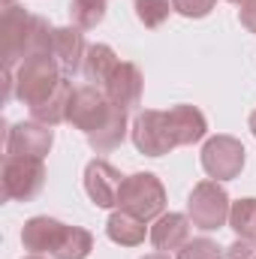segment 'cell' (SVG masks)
<instances>
[{"label": "cell", "mask_w": 256, "mask_h": 259, "mask_svg": "<svg viewBox=\"0 0 256 259\" xmlns=\"http://www.w3.org/2000/svg\"><path fill=\"white\" fill-rule=\"evenodd\" d=\"M64 78L66 75L61 72V66H58V61H55L52 55L27 58V61L18 64V69H12L15 97H18L27 109L46 103V100L58 91V84H61Z\"/></svg>", "instance_id": "cell-1"}, {"label": "cell", "mask_w": 256, "mask_h": 259, "mask_svg": "<svg viewBox=\"0 0 256 259\" xmlns=\"http://www.w3.org/2000/svg\"><path fill=\"white\" fill-rule=\"evenodd\" d=\"M118 208H124L130 214H136L139 220L151 223L160 214H166V187L154 172H136L124 178L121 196H118Z\"/></svg>", "instance_id": "cell-2"}, {"label": "cell", "mask_w": 256, "mask_h": 259, "mask_svg": "<svg viewBox=\"0 0 256 259\" xmlns=\"http://www.w3.org/2000/svg\"><path fill=\"white\" fill-rule=\"evenodd\" d=\"M229 193L223 190L220 181L208 178V181H199L190 190V199H187V217L196 229L202 232H214L220 226L229 223Z\"/></svg>", "instance_id": "cell-3"}, {"label": "cell", "mask_w": 256, "mask_h": 259, "mask_svg": "<svg viewBox=\"0 0 256 259\" xmlns=\"http://www.w3.org/2000/svg\"><path fill=\"white\" fill-rule=\"evenodd\" d=\"M46 184V166L33 157H6L3 163V196L9 202H30Z\"/></svg>", "instance_id": "cell-4"}, {"label": "cell", "mask_w": 256, "mask_h": 259, "mask_svg": "<svg viewBox=\"0 0 256 259\" xmlns=\"http://www.w3.org/2000/svg\"><path fill=\"white\" fill-rule=\"evenodd\" d=\"M244 145L235 136H214L202 145V169L214 181H232L244 169Z\"/></svg>", "instance_id": "cell-5"}, {"label": "cell", "mask_w": 256, "mask_h": 259, "mask_svg": "<svg viewBox=\"0 0 256 259\" xmlns=\"http://www.w3.org/2000/svg\"><path fill=\"white\" fill-rule=\"evenodd\" d=\"M112 112V103L106 97L103 88L97 84H81L72 91V100H69V109H66V121L75 130H81L84 136H91L94 130H100L106 124Z\"/></svg>", "instance_id": "cell-6"}, {"label": "cell", "mask_w": 256, "mask_h": 259, "mask_svg": "<svg viewBox=\"0 0 256 259\" xmlns=\"http://www.w3.org/2000/svg\"><path fill=\"white\" fill-rule=\"evenodd\" d=\"M130 133H133V142H136L139 154H145V157H163L172 148H178L175 139H172L166 112H157V109L139 112L136 121H133V127H130Z\"/></svg>", "instance_id": "cell-7"}, {"label": "cell", "mask_w": 256, "mask_h": 259, "mask_svg": "<svg viewBox=\"0 0 256 259\" xmlns=\"http://www.w3.org/2000/svg\"><path fill=\"white\" fill-rule=\"evenodd\" d=\"M30 21L33 15L21 6H6L0 18V39H3V64L6 69H18L27 58V39H30Z\"/></svg>", "instance_id": "cell-8"}, {"label": "cell", "mask_w": 256, "mask_h": 259, "mask_svg": "<svg viewBox=\"0 0 256 259\" xmlns=\"http://www.w3.org/2000/svg\"><path fill=\"white\" fill-rule=\"evenodd\" d=\"M55 133L52 127L39 124V121H21L9 130L6 136V157H33V160H46V154L52 151Z\"/></svg>", "instance_id": "cell-9"}, {"label": "cell", "mask_w": 256, "mask_h": 259, "mask_svg": "<svg viewBox=\"0 0 256 259\" xmlns=\"http://www.w3.org/2000/svg\"><path fill=\"white\" fill-rule=\"evenodd\" d=\"M124 175L106 163V160H91L84 169V190L91 196V202L97 208H118V196H121Z\"/></svg>", "instance_id": "cell-10"}, {"label": "cell", "mask_w": 256, "mask_h": 259, "mask_svg": "<svg viewBox=\"0 0 256 259\" xmlns=\"http://www.w3.org/2000/svg\"><path fill=\"white\" fill-rule=\"evenodd\" d=\"M142 88H145L142 69H139L136 64H130V61H121L118 69L112 72V78L103 84L109 103L118 106V109H124V112L136 109V106L142 103Z\"/></svg>", "instance_id": "cell-11"}, {"label": "cell", "mask_w": 256, "mask_h": 259, "mask_svg": "<svg viewBox=\"0 0 256 259\" xmlns=\"http://www.w3.org/2000/svg\"><path fill=\"white\" fill-rule=\"evenodd\" d=\"M151 244L160 250V253H169V250H181L187 241H190V217L187 214H178V211H169V214H160L151 226Z\"/></svg>", "instance_id": "cell-12"}, {"label": "cell", "mask_w": 256, "mask_h": 259, "mask_svg": "<svg viewBox=\"0 0 256 259\" xmlns=\"http://www.w3.org/2000/svg\"><path fill=\"white\" fill-rule=\"evenodd\" d=\"M84 36L78 27H55V39H52V58L58 61L64 75H75L84 64Z\"/></svg>", "instance_id": "cell-13"}, {"label": "cell", "mask_w": 256, "mask_h": 259, "mask_svg": "<svg viewBox=\"0 0 256 259\" xmlns=\"http://www.w3.org/2000/svg\"><path fill=\"white\" fill-rule=\"evenodd\" d=\"M166 118H169V130H172L175 145H196L208 133V121L196 106H172L166 112Z\"/></svg>", "instance_id": "cell-14"}, {"label": "cell", "mask_w": 256, "mask_h": 259, "mask_svg": "<svg viewBox=\"0 0 256 259\" xmlns=\"http://www.w3.org/2000/svg\"><path fill=\"white\" fill-rule=\"evenodd\" d=\"M94 250V235L81 226H66L61 223L55 232V241L49 247V256L55 259H88Z\"/></svg>", "instance_id": "cell-15"}, {"label": "cell", "mask_w": 256, "mask_h": 259, "mask_svg": "<svg viewBox=\"0 0 256 259\" xmlns=\"http://www.w3.org/2000/svg\"><path fill=\"white\" fill-rule=\"evenodd\" d=\"M118 55H115V49L112 46H106V42H94V46H88V52H84V64H81V75L91 81V84H97V88H103L109 78H112V72L118 69Z\"/></svg>", "instance_id": "cell-16"}, {"label": "cell", "mask_w": 256, "mask_h": 259, "mask_svg": "<svg viewBox=\"0 0 256 259\" xmlns=\"http://www.w3.org/2000/svg\"><path fill=\"white\" fill-rule=\"evenodd\" d=\"M127 130H130L127 112H124V109H118V106H112V112H109L106 124L88 136V145H91L97 154H109V151L121 148V142L127 139Z\"/></svg>", "instance_id": "cell-17"}, {"label": "cell", "mask_w": 256, "mask_h": 259, "mask_svg": "<svg viewBox=\"0 0 256 259\" xmlns=\"http://www.w3.org/2000/svg\"><path fill=\"white\" fill-rule=\"evenodd\" d=\"M106 235L115 241V244H121V247H139L142 241H145V220H139L136 214H130V211H115L112 217H109V223H106Z\"/></svg>", "instance_id": "cell-18"}, {"label": "cell", "mask_w": 256, "mask_h": 259, "mask_svg": "<svg viewBox=\"0 0 256 259\" xmlns=\"http://www.w3.org/2000/svg\"><path fill=\"white\" fill-rule=\"evenodd\" d=\"M69 100H72V81L64 78V81L58 84V91H55L46 103H39V106L30 109V115H33V121H39V124H46V127H58V124L66 121Z\"/></svg>", "instance_id": "cell-19"}, {"label": "cell", "mask_w": 256, "mask_h": 259, "mask_svg": "<svg viewBox=\"0 0 256 259\" xmlns=\"http://www.w3.org/2000/svg\"><path fill=\"white\" fill-rule=\"evenodd\" d=\"M58 226H61V220H55V217H30V220L24 223V229H21V244H24V250L36 253V256L49 253Z\"/></svg>", "instance_id": "cell-20"}, {"label": "cell", "mask_w": 256, "mask_h": 259, "mask_svg": "<svg viewBox=\"0 0 256 259\" xmlns=\"http://www.w3.org/2000/svg\"><path fill=\"white\" fill-rule=\"evenodd\" d=\"M69 18L78 30H94L106 18V0H69Z\"/></svg>", "instance_id": "cell-21"}, {"label": "cell", "mask_w": 256, "mask_h": 259, "mask_svg": "<svg viewBox=\"0 0 256 259\" xmlns=\"http://www.w3.org/2000/svg\"><path fill=\"white\" fill-rule=\"evenodd\" d=\"M229 226L238 238H256V199H238L229 208Z\"/></svg>", "instance_id": "cell-22"}, {"label": "cell", "mask_w": 256, "mask_h": 259, "mask_svg": "<svg viewBox=\"0 0 256 259\" xmlns=\"http://www.w3.org/2000/svg\"><path fill=\"white\" fill-rule=\"evenodd\" d=\"M133 9L145 27H160L169 18V12H175L172 0H133Z\"/></svg>", "instance_id": "cell-23"}, {"label": "cell", "mask_w": 256, "mask_h": 259, "mask_svg": "<svg viewBox=\"0 0 256 259\" xmlns=\"http://www.w3.org/2000/svg\"><path fill=\"white\" fill-rule=\"evenodd\" d=\"M226 253L217 241H211L208 235H202V238H190L181 250H178V259H220Z\"/></svg>", "instance_id": "cell-24"}, {"label": "cell", "mask_w": 256, "mask_h": 259, "mask_svg": "<svg viewBox=\"0 0 256 259\" xmlns=\"http://www.w3.org/2000/svg\"><path fill=\"white\" fill-rule=\"evenodd\" d=\"M217 0H172L175 12L184 15V18H205L211 9H214Z\"/></svg>", "instance_id": "cell-25"}, {"label": "cell", "mask_w": 256, "mask_h": 259, "mask_svg": "<svg viewBox=\"0 0 256 259\" xmlns=\"http://www.w3.org/2000/svg\"><path fill=\"white\" fill-rule=\"evenodd\" d=\"M226 259H256V238H235L226 247Z\"/></svg>", "instance_id": "cell-26"}, {"label": "cell", "mask_w": 256, "mask_h": 259, "mask_svg": "<svg viewBox=\"0 0 256 259\" xmlns=\"http://www.w3.org/2000/svg\"><path fill=\"white\" fill-rule=\"evenodd\" d=\"M238 18H241V24H244L250 33H256V0H247V3L238 9Z\"/></svg>", "instance_id": "cell-27"}, {"label": "cell", "mask_w": 256, "mask_h": 259, "mask_svg": "<svg viewBox=\"0 0 256 259\" xmlns=\"http://www.w3.org/2000/svg\"><path fill=\"white\" fill-rule=\"evenodd\" d=\"M142 259H172L169 253H148V256H142Z\"/></svg>", "instance_id": "cell-28"}, {"label": "cell", "mask_w": 256, "mask_h": 259, "mask_svg": "<svg viewBox=\"0 0 256 259\" xmlns=\"http://www.w3.org/2000/svg\"><path fill=\"white\" fill-rule=\"evenodd\" d=\"M247 124H250V133H253V136H256V109H253V112H250V121H247Z\"/></svg>", "instance_id": "cell-29"}, {"label": "cell", "mask_w": 256, "mask_h": 259, "mask_svg": "<svg viewBox=\"0 0 256 259\" xmlns=\"http://www.w3.org/2000/svg\"><path fill=\"white\" fill-rule=\"evenodd\" d=\"M229 3H238V6H244V3H247V0H229Z\"/></svg>", "instance_id": "cell-30"}, {"label": "cell", "mask_w": 256, "mask_h": 259, "mask_svg": "<svg viewBox=\"0 0 256 259\" xmlns=\"http://www.w3.org/2000/svg\"><path fill=\"white\" fill-rule=\"evenodd\" d=\"M24 259H42V256H36V253H30V256H24Z\"/></svg>", "instance_id": "cell-31"}]
</instances>
